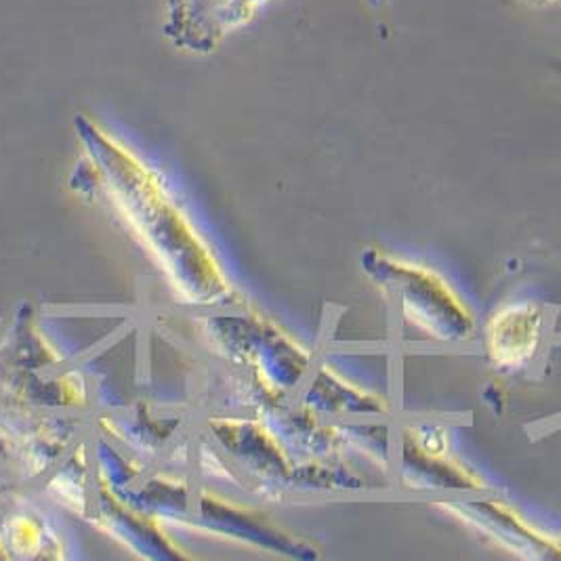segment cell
Returning <instances> with one entry per match:
<instances>
[{
  "label": "cell",
  "instance_id": "obj_1",
  "mask_svg": "<svg viewBox=\"0 0 561 561\" xmlns=\"http://www.w3.org/2000/svg\"><path fill=\"white\" fill-rule=\"evenodd\" d=\"M362 267L416 331L437 343H465L476 334L471 309L434 270L375 249L364 251Z\"/></svg>",
  "mask_w": 561,
  "mask_h": 561
},
{
  "label": "cell",
  "instance_id": "obj_2",
  "mask_svg": "<svg viewBox=\"0 0 561 561\" xmlns=\"http://www.w3.org/2000/svg\"><path fill=\"white\" fill-rule=\"evenodd\" d=\"M213 334L233 359L253 368L263 383L288 393L306 379L311 356L288 334L261 318H217Z\"/></svg>",
  "mask_w": 561,
  "mask_h": 561
},
{
  "label": "cell",
  "instance_id": "obj_3",
  "mask_svg": "<svg viewBox=\"0 0 561 561\" xmlns=\"http://www.w3.org/2000/svg\"><path fill=\"white\" fill-rule=\"evenodd\" d=\"M547 316L533 301L501 307L485 324V352L490 362L507 373L528 368L545 341Z\"/></svg>",
  "mask_w": 561,
  "mask_h": 561
},
{
  "label": "cell",
  "instance_id": "obj_4",
  "mask_svg": "<svg viewBox=\"0 0 561 561\" xmlns=\"http://www.w3.org/2000/svg\"><path fill=\"white\" fill-rule=\"evenodd\" d=\"M457 513L462 522L471 524L476 530L488 536L494 542H501L505 549L522 558L549 560L558 558L560 547L556 538L538 533L519 513L496 499L482 501H460L446 505Z\"/></svg>",
  "mask_w": 561,
  "mask_h": 561
},
{
  "label": "cell",
  "instance_id": "obj_5",
  "mask_svg": "<svg viewBox=\"0 0 561 561\" xmlns=\"http://www.w3.org/2000/svg\"><path fill=\"white\" fill-rule=\"evenodd\" d=\"M194 519L205 530L217 533V535L231 536L244 542H255L256 547H267L295 558H307V556L313 558V553L304 551V545L295 542V538H286L280 533H276V528L265 524L261 517L240 507H233L230 503L217 501L208 494L201 496Z\"/></svg>",
  "mask_w": 561,
  "mask_h": 561
},
{
  "label": "cell",
  "instance_id": "obj_6",
  "mask_svg": "<svg viewBox=\"0 0 561 561\" xmlns=\"http://www.w3.org/2000/svg\"><path fill=\"white\" fill-rule=\"evenodd\" d=\"M402 480L416 490H482L484 482L446 455L427 453L410 435L402 439Z\"/></svg>",
  "mask_w": 561,
  "mask_h": 561
},
{
  "label": "cell",
  "instance_id": "obj_7",
  "mask_svg": "<svg viewBox=\"0 0 561 561\" xmlns=\"http://www.w3.org/2000/svg\"><path fill=\"white\" fill-rule=\"evenodd\" d=\"M215 434L224 442L226 448L238 459L244 460L253 471L261 473H276V478L284 480L288 467L284 462L278 446L270 435L263 434L256 425L249 423H217Z\"/></svg>",
  "mask_w": 561,
  "mask_h": 561
},
{
  "label": "cell",
  "instance_id": "obj_8",
  "mask_svg": "<svg viewBox=\"0 0 561 561\" xmlns=\"http://www.w3.org/2000/svg\"><path fill=\"white\" fill-rule=\"evenodd\" d=\"M307 404L332 414H385V404L377 396L341 381L329 368H322L309 385Z\"/></svg>",
  "mask_w": 561,
  "mask_h": 561
}]
</instances>
